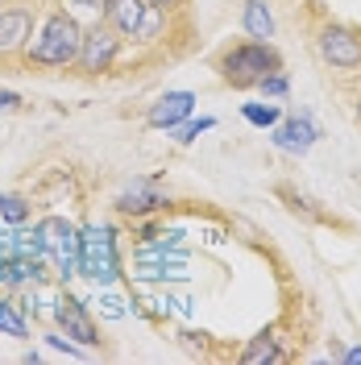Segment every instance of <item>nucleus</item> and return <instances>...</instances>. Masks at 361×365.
<instances>
[{
  "instance_id": "1",
  "label": "nucleus",
  "mask_w": 361,
  "mask_h": 365,
  "mask_svg": "<svg viewBox=\"0 0 361 365\" xmlns=\"http://www.w3.org/2000/svg\"><path fill=\"white\" fill-rule=\"evenodd\" d=\"M79 46H83V21L71 17L67 9L59 4V9H50L42 21H38V29H34L29 46L21 50V63H17V67H21L25 75L71 71L75 58H79Z\"/></svg>"
},
{
  "instance_id": "2",
  "label": "nucleus",
  "mask_w": 361,
  "mask_h": 365,
  "mask_svg": "<svg viewBox=\"0 0 361 365\" xmlns=\"http://www.w3.org/2000/svg\"><path fill=\"white\" fill-rule=\"evenodd\" d=\"M212 71L220 75V83L237 91L258 88L270 71H283V50L274 42H258V38H241V42H228L216 50Z\"/></svg>"
},
{
  "instance_id": "3",
  "label": "nucleus",
  "mask_w": 361,
  "mask_h": 365,
  "mask_svg": "<svg viewBox=\"0 0 361 365\" xmlns=\"http://www.w3.org/2000/svg\"><path fill=\"white\" fill-rule=\"evenodd\" d=\"M312 42H316L320 63L332 71V75L361 79V25L320 13L316 29H312Z\"/></svg>"
},
{
  "instance_id": "4",
  "label": "nucleus",
  "mask_w": 361,
  "mask_h": 365,
  "mask_svg": "<svg viewBox=\"0 0 361 365\" xmlns=\"http://www.w3.org/2000/svg\"><path fill=\"white\" fill-rule=\"evenodd\" d=\"M79 274L96 287H113L121 278V257H116V232L113 225H79Z\"/></svg>"
},
{
  "instance_id": "5",
  "label": "nucleus",
  "mask_w": 361,
  "mask_h": 365,
  "mask_svg": "<svg viewBox=\"0 0 361 365\" xmlns=\"http://www.w3.org/2000/svg\"><path fill=\"white\" fill-rule=\"evenodd\" d=\"M121 54H125L121 34L108 21H91V25H83V46H79V58H75L71 71L83 75V79H100V75L116 71Z\"/></svg>"
},
{
  "instance_id": "6",
  "label": "nucleus",
  "mask_w": 361,
  "mask_h": 365,
  "mask_svg": "<svg viewBox=\"0 0 361 365\" xmlns=\"http://www.w3.org/2000/svg\"><path fill=\"white\" fill-rule=\"evenodd\" d=\"M38 29V0H4L0 4V67H17L21 50Z\"/></svg>"
},
{
  "instance_id": "7",
  "label": "nucleus",
  "mask_w": 361,
  "mask_h": 365,
  "mask_svg": "<svg viewBox=\"0 0 361 365\" xmlns=\"http://www.w3.org/2000/svg\"><path fill=\"white\" fill-rule=\"evenodd\" d=\"M38 237H42V253L54 266L59 282L79 274V225H71L67 216H46L38 220Z\"/></svg>"
},
{
  "instance_id": "8",
  "label": "nucleus",
  "mask_w": 361,
  "mask_h": 365,
  "mask_svg": "<svg viewBox=\"0 0 361 365\" xmlns=\"http://www.w3.org/2000/svg\"><path fill=\"white\" fill-rule=\"evenodd\" d=\"M54 319H59V328H63L75 344H83V349H96V344H100V328H96V319L88 316V303H83V299H75L71 291L59 295Z\"/></svg>"
},
{
  "instance_id": "9",
  "label": "nucleus",
  "mask_w": 361,
  "mask_h": 365,
  "mask_svg": "<svg viewBox=\"0 0 361 365\" xmlns=\"http://www.w3.org/2000/svg\"><path fill=\"white\" fill-rule=\"evenodd\" d=\"M113 204H116V212H121V216H133V220H141V216H154V212H162V207H166V191H162L158 179H133L113 200Z\"/></svg>"
},
{
  "instance_id": "10",
  "label": "nucleus",
  "mask_w": 361,
  "mask_h": 365,
  "mask_svg": "<svg viewBox=\"0 0 361 365\" xmlns=\"http://www.w3.org/2000/svg\"><path fill=\"white\" fill-rule=\"evenodd\" d=\"M270 141L278 145V150H287V154H295V158H303V154H307V150L320 141V125L312 120V113L283 116V120L274 125Z\"/></svg>"
},
{
  "instance_id": "11",
  "label": "nucleus",
  "mask_w": 361,
  "mask_h": 365,
  "mask_svg": "<svg viewBox=\"0 0 361 365\" xmlns=\"http://www.w3.org/2000/svg\"><path fill=\"white\" fill-rule=\"evenodd\" d=\"M195 113V91H166V96H158L154 104H150V113H146V125L150 129H175V125H183L187 116Z\"/></svg>"
},
{
  "instance_id": "12",
  "label": "nucleus",
  "mask_w": 361,
  "mask_h": 365,
  "mask_svg": "<svg viewBox=\"0 0 361 365\" xmlns=\"http://www.w3.org/2000/svg\"><path fill=\"white\" fill-rule=\"evenodd\" d=\"M278 341H283L278 328H262V332L237 353V361L241 365H283V361H291V353H287Z\"/></svg>"
},
{
  "instance_id": "13",
  "label": "nucleus",
  "mask_w": 361,
  "mask_h": 365,
  "mask_svg": "<svg viewBox=\"0 0 361 365\" xmlns=\"http://www.w3.org/2000/svg\"><path fill=\"white\" fill-rule=\"evenodd\" d=\"M278 200H287V212L299 216V220H307V225H340L337 212L320 207V200H312L307 191H295L291 182H278Z\"/></svg>"
},
{
  "instance_id": "14",
  "label": "nucleus",
  "mask_w": 361,
  "mask_h": 365,
  "mask_svg": "<svg viewBox=\"0 0 361 365\" xmlns=\"http://www.w3.org/2000/svg\"><path fill=\"white\" fill-rule=\"evenodd\" d=\"M241 29H245L249 38H258V42H274L278 21H274L270 0H245L241 4Z\"/></svg>"
},
{
  "instance_id": "15",
  "label": "nucleus",
  "mask_w": 361,
  "mask_h": 365,
  "mask_svg": "<svg viewBox=\"0 0 361 365\" xmlns=\"http://www.w3.org/2000/svg\"><path fill=\"white\" fill-rule=\"evenodd\" d=\"M0 332H4V336H17V341H25V336H29L25 307L9 295V291H0Z\"/></svg>"
},
{
  "instance_id": "16",
  "label": "nucleus",
  "mask_w": 361,
  "mask_h": 365,
  "mask_svg": "<svg viewBox=\"0 0 361 365\" xmlns=\"http://www.w3.org/2000/svg\"><path fill=\"white\" fill-rule=\"evenodd\" d=\"M29 200L25 195H17V191H4L0 195V225H25L29 220Z\"/></svg>"
},
{
  "instance_id": "17",
  "label": "nucleus",
  "mask_w": 361,
  "mask_h": 365,
  "mask_svg": "<svg viewBox=\"0 0 361 365\" xmlns=\"http://www.w3.org/2000/svg\"><path fill=\"white\" fill-rule=\"evenodd\" d=\"M241 116L249 125H258V129H274L283 120V108L278 104H241Z\"/></svg>"
},
{
  "instance_id": "18",
  "label": "nucleus",
  "mask_w": 361,
  "mask_h": 365,
  "mask_svg": "<svg viewBox=\"0 0 361 365\" xmlns=\"http://www.w3.org/2000/svg\"><path fill=\"white\" fill-rule=\"evenodd\" d=\"M208 129H216V116H200V120H195V116H187V120H183V125H175L171 133H175V141H179V145H191V141H195L200 133H208Z\"/></svg>"
},
{
  "instance_id": "19",
  "label": "nucleus",
  "mask_w": 361,
  "mask_h": 365,
  "mask_svg": "<svg viewBox=\"0 0 361 365\" xmlns=\"http://www.w3.org/2000/svg\"><path fill=\"white\" fill-rule=\"evenodd\" d=\"M104 4H108V0H63V9H67L71 17H79L83 25L104 21Z\"/></svg>"
},
{
  "instance_id": "20",
  "label": "nucleus",
  "mask_w": 361,
  "mask_h": 365,
  "mask_svg": "<svg viewBox=\"0 0 361 365\" xmlns=\"http://www.w3.org/2000/svg\"><path fill=\"white\" fill-rule=\"evenodd\" d=\"M258 91H262L266 100H283V96H291V75H287V71H270V75L258 83Z\"/></svg>"
},
{
  "instance_id": "21",
  "label": "nucleus",
  "mask_w": 361,
  "mask_h": 365,
  "mask_svg": "<svg viewBox=\"0 0 361 365\" xmlns=\"http://www.w3.org/2000/svg\"><path fill=\"white\" fill-rule=\"evenodd\" d=\"M46 344H50V349H59V353H67V357H83V353H79V344L71 341V336H59V332H50Z\"/></svg>"
},
{
  "instance_id": "22",
  "label": "nucleus",
  "mask_w": 361,
  "mask_h": 365,
  "mask_svg": "<svg viewBox=\"0 0 361 365\" xmlns=\"http://www.w3.org/2000/svg\"><path fill=\"white\" fill-rule=\"evenodd\" d=\"M17 108H21V96H17V91H4V88H0V113H17Z\"/></svg>"
},
{
  "instance_id": "23",
  "label": "nucleus",
  "mask_w": 361,
  "mask_h": 365,
  "mask_svg": "<svg viewBox=\"0 0 361 365\" xmlns=\"http://www.w3.org/2000/svg\"><path fill=\"white\" fill-rule=\"evenodd\" d=\"M121 303H125V299H116V295H104V316H125V307H121Z\"/></svg>"
},
{
  "instance_id": "24",
  "label": "nucleus",
  "mask_w": 361,
  "mask_h": 365,
  "mask_svg": "<svg viewBox=\"0 0 361 365\" xmlns=\"http://www.w3.org/2000/svg\"><path fill=\"white\" fill-rule=\"evenodd\" d=\"M154 9H162V13H179V9H187L191 0H150Z\"/></svg>"
},
{
  "instance_id": "25",
  "label": "nucleus",
  "mask_w": 361,
  "mask_h": 365,
  "mask_svg": "<svg viewBox=\"0 0 361 365\" xmlns=\"http://www.w3.org/2000/svg\"><path fill=\"white\" fill-rule=\"evenodd\" d=\"M340 361H345V365H361V349H349V353H340Z\"/></svg>"
},
{
  "instance_id": "26",
  "label": "nucleus",
  "mask_w": 361,
  "mask_h": 365,
  "mask_svg": "<svg viewBox=\"0 0 361 365\" xmlns=\"http://www.w3.org/2000/svg\"><path fill=\"white\" fill-rule=\"evenodd\" d=\"M353 116H357V125H361V96H357V104H353Z\"/></svg>"
},
{
  "instance_id": "27",
  "label": "nucleus",
  "mask_w": 361,
  "mask_h": 365,
  "mask_svg": "<svg viewBox=\"0 0 361 365\" xmlns=\"http://www.w3.org/2000/svg\"><path fill=\"white\" fill-rule=\"evenodd\" d=\"M0 4H4V0H0Z\"/></svg>"
}]
</instances>
